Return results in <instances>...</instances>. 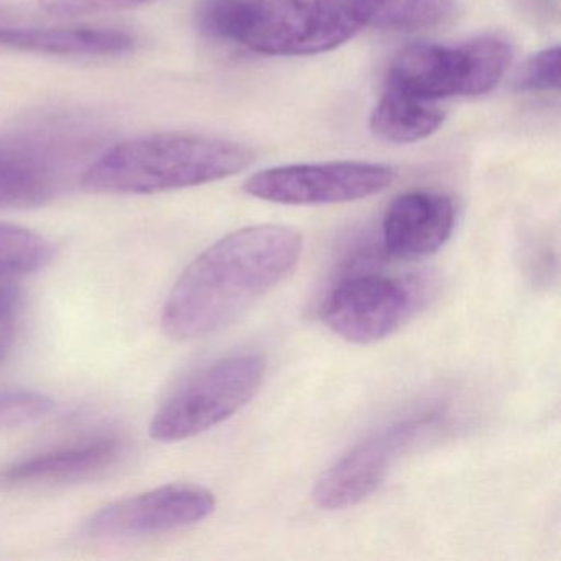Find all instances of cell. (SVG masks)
Returning a JSON list of instances; mask_svg holds the SVG:
<instances>
[{
    "instance_id": "6da1fadb",
    "label": "cell",
    "mask_w": 561,
    "mask_h": 561,
    "mask_svg": "<svg viewBox=\"0 0 561 561\" xmlns=\"http://www.w3.org/2000/svg\"><path fill=\"white\" fill-rule=\"evenodd\" d=\"M301 251L304 238L290 226H251L225 236L173 285L163 331L175 341H195L225 330L294 271Z\"/></svg>"
},
{
    "instance_id": "7a4b0ae2",
    "label": "cell",
    "mask_w": 561,
    "mask_h": 561,
    "mask_svg": "<svg viewBox=\"0 0 561 561\" xmlns=\"http://www.w3.org/2000/svg\"><path fill=\"white\" fill-rule=\"evenodd\" d=\"M254 152L234 140L199 134H152L117 144L81 176L91 195H156L238 175Z\"/></svg>"
},
{
    "instance_id": "3957f363",
    "label": "cell",
    "mask_w": 561,
    "mask_h": 561,
    "mask_svg": "<svg viewBox=\"0 0 561 561\" xmlns=\"http://www.w3.org/2000/svg\"><path fill=\"white\" fill-rule=\"evenodd\" d=\"M196 31L268 57L324 54L363 31L351 0H202Z\"/></svg>"
},
{
    "instance_id": "277c9868",
    "label": "cell",
    "mask_w": 561,
    "mask_h": 561,
    "mask_svg": "<svg viewBox=\"0 0 561 561\" xmlns=\"http://www.w3.org/2000/svg\"><path fill=\"white\" fill-rule=\"evenodd\" d=\"M267 360L259 353L229 354L196 370L157 410L150 438L173 443L226 422L248 405L264 382Z\"/></svg>"
},
{
    "instance_id": "5b68a950",
    "label": "cell",
    "mask_w": 561,
    "mask_h": 561,
    "mask_svg": "<svg viewBox=\"0 0 561 561\" xmlns=\"http://www.w3.org/2000/svg\"><path fill=\"white\" fill-rule=\"evenodd\" d=\"M511 60V45L499 37L459 45H410L392 61L387 87L438 104L451 98L481 96L497 87Z\"/></svg>"
},
{
    "instance_id": "8992f818",
    "label": "cell",
    "mask_w": 561,
    "mask_h": 561,
    "mask_svg": "<svg viewBox=\"0 0 561 561\" xmlns=\"http://www.w3.org/2000/svg\"><path fill=\"white\" fill-rule=\"evenodd\" d=\"M442 410H426L377 430L344 453L313 489L318 507L341 511L366 501L386 481L392 466L423 436L442 425Z\"/></svg>"
},
{
    "instance_id": "52a82bcc",
    "label": "cell",
    "mask_w": 561,
    "mask_h": 561,
    "mask_svg": "<svg viewBox=\"0 0 561 561\" xmlns=\"http://www.w3.org/2000/svg\"><path fill=\"white\" fill-rule=\"evenodd\" d=\"M415 278L383 274L351 275L337 282L321 305V318L350 343L370 344L396 333L419 308Z\"/></svg>"
},
{
    "instance_id": "ba28073f",
    "label": "cell",
    "mask_w": 561,
    "mask_h": 561,
    "mask_svg": "<svg viewBox=\"0 0 561 561\" xmlns=\"http://www.w3.org/2000/svg\"><path fill=\"white\" fill-rule=\"evenodd\" d=\"M393 180L396 170L382 163H304L262 170L245 182L244 190L277 205H340L379 195Z\"/></svg>"
},
{
    "instance_id": "9c48e42d",
    "label": "cell",
    "mask_w": 561,
    "mask_h": 561,
    "mask_svg": "<svg viewBox=\"0 0 561 561\" xmlns=\"http://www.w3.org/2000/svg\"><path fill=\"white\" fill-rule=\"evenodd\" d=\"M215 507V494L203 485H162L104 505L87 522V531L100 538L163 534L198 524Z\"/></svg>"
},
{
    "instance_id": "30bf717a",
    "label": "cell",
    "mask_w": 561,
    "mask_h": 561,
    "mask_svg": "<svg viewBox=\"0 0 561 561\" xmlns=\"http://www.w3.org/2000/svg\"><path fill=\"white\" fill-rule=\"evenodd\" d=\"M456 226L455 203L443 193H403L382 218V244L397 259H423L438 252Z\"/></svg>"
},
{
    "instance_id": "8fae6325",
    "label": "cell",
    "mask_w": 561,
    "mask_h": 561,
    "mask_svg": "<svg viewBox=\"0 0 561 561\" xmlns=\"http://www.w3.org/2000/svg\"><path fill=\"white\" fill-rule=\"evenodd\" d=\"M0 47L58 57H114L136 47L133 35L100 27H0Z\"/></svg>"
},
{
    "instance_id": "7c38bea8",
    "label": "cell",
    "mask_w": 561,
    "mask_h": 561,
    "mask_svg": "<svg viewBox=\"0 0 561 561\" xmlns=\"http://www.w3.org/2000/svg\"><path fill=\"white\" fill-rule=\"evenodd\" d=\"M121 451L117 439H96L15 462L0 474V481L9 485L83 481L116 465Z\"/></svg>"
},
{
    "instance_id": "4fadbf2b",
    "label": "cell",
    "mask_w": 561,
    "mask_h": 561,
    "mask_svg": "<svg viewBox=\"0 0 561 561\" xmlns=\"http://www.w3.org/2000/svg\"><path fill=\"white\" fill-rule=\"evenodd\" d=\"M445 123L438 103L420 100L396 88L386 87L370 114V130L392 144H415L433 136Z\"/></svg>"
},
{
    "instance_id": "5bb4252c",
    "label": "cell",
    "mask_w": 561,
    "mask_h": 561,
    "mask_svg": "<svg viewBox=\"0 0 561 561\" xmlns=\"http://www.w3.org/2000/svg\"><path fill=\"white\" fill-rule=\"evenodd\" d=\"M34 147H0V211L34 208L54 196V175Z\"/></svg>"
},
{
    "instance_id": "9a60e30c",
    "label": "cell",
    "mask_w": 561,
    "mask_h": 561,
    "mask_svg": "<svg viewBox=\"0 0 561 561\" xmlns=\"http://www.w3.org/2000/svg\"><path fill=\"white\" fill-rule=\"evenodd\" d=\"M363 28L416 32L438 27L455 15L453 0H351Z\"/></svg>"
},
{
    "instance_id": "2e32d148",
    "label": "cell",
    "mask_w": 561,
    "mask_h": 561,
    "mask_svg": "<svg viewBox=\"0 0 561 561\" xmlns=\"http://www.w3.org/2000/svg\"><path fill=\"white\" fill-rule=\"evenodd\" d=\"M54 254V244L38 232L0 222V274H34L47 267Z\"/></svg>"
},
{
    "instance_id": "e0dca14e",
    "label": "cell",
    "mask_w": 561,
    "mask_h": 561,
    "mask_svg": "<svg viewBox=\"0 0 561 561\" xmlns=\"http://www.w3.org/2000/svg\"><path fill=\"white\" fill-rule=\"evenodd\" d=\"M54 399L35 390H0V430L19 428L50 415Z\"/></svg>"
},
{
    "instance_id": "ac0fdd59",
    "label": "cell",
    "mask_w": 561,
    "mask_h": 561,
    "mask_svg": "<svg viewBox=\"0 0 561 561\" xmlns=\"http://www.w3.org/2000/svg\"><path fill=\"white\" fill-rule=\"evenodd\" d=\"M520 90L551 93L560 88V48L551 47L528 58L518 77Z\"/></svg>"
},
{
    "instance_id": "d6986e66",
    "label": "cell",
    "mask_w": 561,
    "mask_h": 561,
    "mask_svg": "<svg viewBox=\"0 0 561 561\" xmlns=\"http://www.w3.org/2000/svg\"><path fill=\"white\" fill-rule=\"evenodd\" d=\"M152 2L156 0H41V9L54 18L75 19L130 11Z\"/></svg>"
},
{
    "instance_id": "ffe728a7",
    "label": "cell",
    "mask_w": 561,
    "mask_h": 561,
    "mask_svg": "<svg viewBox=\"0 0 561 561\" xmlns=\"http://www.w3.org/2000/svg\"><path fill=\"white\" fill-rule=\"evenodd\" d=\"M21 311V288L18 277L0 274V364L8 359L14 346Z\"/></svg>"
}]
</instances>
